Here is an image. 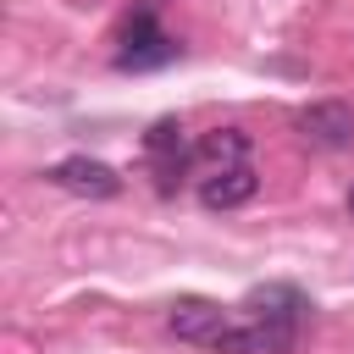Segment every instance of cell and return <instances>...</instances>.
Returning a JSON list of instances; mask_svg holds the SVG:
<instances>
[{"instance_id":"9c48e42d","label":"cell","mask_w":354,"mask_h":354,"mask_svg":"<svg viewBox=\"0 0 354 354\" xmlns=\"http://www.w3.org/2000/svg\"><path fill=\"white\" fill-rule=\"evenodd\" d=\"M144 149L155 155V160H183V122H171V116H160L149 133H144Z\"/></svg>"},{"instance_id":"52a82bcc","label":"cell","mask_w":354,"mask_h":354,"mask_svg":"<svg viewBox=\"0 0 354 354\" xmlns=\"http://www.w3.org/2000/svg\"><path fill=\"white\" fill-rule=\"evenodd\" d=\"M210 171H227V166H249V133L243 127H216V133H205L199 138V149H194Z\"/></svg>"},{"instance_id":"3957f363","label":"cell","mask_w":354,"mask_h":354,"mask_svg":"<svg viewBox=\"0 0 354 354\" xmlns=\"http://www.w3.org/2000/svg\"><path fill=\"white\" fill-rule=\"evenodd\" d=\"M299 133L315 149H348L354 144V105L348 100H310L299 111Z\"/></svg>"},{"instance_id":"6da1fadb","label":"cell","mask_w":354,"mask_h":354,"mask_svg":"<svg viewBox=\"0 0 354 354\" xmlns=\"http://www.w3.org/2000/svg\"><path fill=\"white\" fill-rule=\"evenodd\" d=\"M210 348L216 354H293L299 348V321H266V315H254L243 326H227Z\"/></svg>"},{"instance_id":"8992f818","label":"cell","mask_w":354,"mask_h":354,"mask_svg":"<svg viewBox=\"0 0 354 354\" xmlns=\"http://www.w3.org/2000/svg\"><path fill=\"white\" fill-rule=\"evenodd\" d=\"M254 194H260L254 166H227V171H210V177L199 183V205H205V210H238V205H249Z\"/></svg>"},{"instance_id":"30bf717a","label":"cell","mask_w":354,"mask_h":354,"mask_svg":"<svg viewBox=\"0 0 354 354\" xmlns=\"http://www.w3.org/2000/svg\"><path fill=\"white\" fill-rule=\"evenodd\" d=\"M348 216H354V188H348Z\"/></svg>"},{"instance_id":"7a4b0ae2","label":"cell","mask_w":354,"mask_h":354,"mask_svg":"<svg viewBox=\"0 0 354 354\" xmlns=\"http://www.w3.org/2000/svg\"><path fill=\"white\" fill-rule=\"evenodd\" d=\"M44 183H55V188H66V194H83V199H116V194H122L116 166H105V160H94V155H66V160L44 166Z\"/></svg>"},{"instance_id":"5b68a950","label":"cell","mask_w":354,"mask_h":354,"mask_svg":"<svg viewBox=\"0 0 354 354\" xmlns=\"http://www.w3.org/2000/svg\"><path fill=\"white\" fill-rule=\"evenodd\" d=\"M166 332L177 337V343H216L221 332H227V310L216 304V299H177L171 310H166Z\"/></svg>"},{"instance_id":"ba28073f","label":"cell","mask_w":354,"mask_h":354,"mask_svg":"<svg viewBox=\"0 0 354 354\" xmlns=\"http://www.w3.org/2000/svg\"><path fill=\"white\" fill-rule=\"evenodd\" d=\"M243 304H249L254 315H266V321H304V310H310V299H304L299 288H282V282H271V288H254Z\"/></svg>"},{"instance_id":"277c9868","label":"cell","mask_w":354,"mask_h":354,"mask_svg":"<svg viewBox=\"0 0 354 354\" xmlns=\"http://www.w3.org/2000/svg\"><path fill=\"white\" fill-rule=\"evenodd\" d=\"M171 55H177V44L155 28L149 11H138V17L127 22V39H122V50H116V66H122V72H144V66H166Z\"/></svg>"}]
</instances>
